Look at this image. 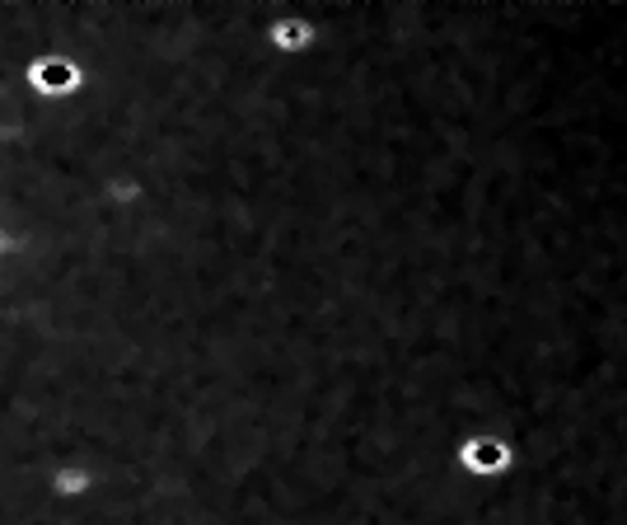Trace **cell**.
<instances>
[{"label": "cell", "instance_id": "6da1fadb", "mask_svg": "<svg viewBox=\"0 0 627 525\" xmlns=\"http://www.w3.org/2000/svg\"><path fill=\"white\" fill-rule=\"evenodd\" d=\"M28 85L42 89V95H71L75 81H81V71L71 66V61L61 57H42V61H28Z\"/></svg>", "mask_w": 627, "mask_h": 525}, {"label": "cell", "instance_id": "7a4b0ae2", "mask_svg": "<svg viewBox=\"0 0 627 525\" xmlns=\"http://www.w3.org/2000/svg\"><path fill=\"white\" fill-rule=\"evenodd\" d=\"M89 488V474H81V469H57L52 474V492L57 498H75V492H85Z\"/></svg>", "mask_w": 627, "mask_h": 525}]
</instances>
